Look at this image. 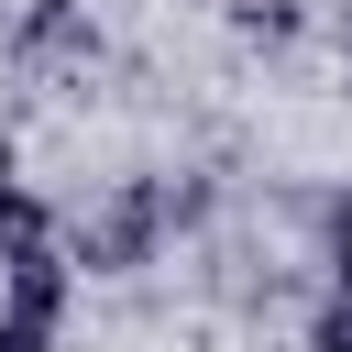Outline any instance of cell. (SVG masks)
Returning a JSON list of instances; mask_svg holds the SVG:
<instances>
[{"label": "cell", "mask_w": 352, "mask_h": 352, "mask_svg": "<svg viewBox=\"0 0 352 352\" xmlns=\"http://www.w3.org/2000/svg\"><path fill=\"white\" fill-rule=\"evenodd\" d=\"M165 231H176V187L165 176H121L99 209L66 220V253H77V275H143L165 253Z\"/></svg>", "instance_id": "cell-1"}, {"label": "cell", "mask_w": 352, "mask_h": 352, "mask_svg": "<svg viewBox=\"0 0 352 352\" xmlns=\"http://www.w3.org/2000/svg\"><path fill=\"white\" fill-rule=\"evenodd\" d=\"M0 308H11V319H44V330H66V308H77V253H66V231H55V242H22V253H0Z\"/></svg>", "instance_id": "cell-2"}, {"label": "cell", "mask_w": 352, "mask_h": 352, "mask_svg": "<svg viewBox=\"0 0 352 352\" xmlns=\"http://www.w3.org/2000/svg\"><path fill=\"white\" fill-rule=\"evenodd\" d=\"M11 55H22V66H88V55H99V22H88V0H22V22H11Z\"/></svg>", "instance_id": "cell-3"}, {"label": "cell", "mask_w": 352, "mask_h": 352, "mask_svg": "<svg viewBox=\"0 0 352 352\" xmlns=\"http://www.w3.org/2000/svg\"><path fill=\"white\" fill-rule=\"evenodd\" d=\"M231 33H253V44H286V33H297V0H231Z\"/></svg>", "instance_id": "cell-4"}, {"label": "cell", "mask_w": 352, "mask_h": 352, "mask_svg": "<svg viewBox=\"0 0 352 352\" xmlns=\"http://www.w3.org/2000/svg\"><path fill=\"white\" fill-rule=\"evenodd\" d=\"M308 352H352V297H319L308 308Z\"/></svg>", "instance_id": "cell-5"}, {"label": "cell", "mask_w": 352, "mask_h": 352, "mask_svg": "<svg viewBox=\"0 0 352 352\" xmlns=\"http://www.w3.org/2000/svg\"><path fill=\"white\" fill-rule=\"evenodd\" d=\"M330 297H352V198L330 209Z\"/></svg>", "instance_id": "cell-6"}, {"label": "cell", "mask_w": 352, "mask_h": 352, "mask_svg": "<svg viewBox=\"0 0 352 352\" xmlns=\"http://www.w3.org/2000/svg\"><path fill=\"white\" fill-rule=\"evenodd\" d=\"M0 352H55V330H44V319H11V308H0Z\"/></svg>", "instance_id": "cell-7"}, {"label": "cell", "mask_w": 352, "mask_h": 352, "mask_svg": "<svg viewBox=\"0 0 352 352\" xmlns=\"http://www.w3.org/2000/svg\"><path fill=\"white\" fill-rule=\"evenodd\" d=\"M11 198H22V154L0 143V209H11Z\"/></svg>", "instance_id": "cell-8"}, {"label": "cell", "mask_w": 352, "mask_h": 352, "mask_svg": "<svg viewBox=\"0 0 352 352\" xmlns=\"http://www.w3.org/2000/svg\"><path fill=\"white\" fill-rule=\"evenodd\" d=\"M341 55H352V22H341Z\"/></svg>", "instance_id": "cell-9"}]
</instances>
